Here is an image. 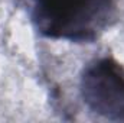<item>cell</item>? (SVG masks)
<instances>
[{"mask_svg": "<svg viewBox=\"0 0 124 123\" xmlns=\"http://www.w3.org/2000/svg\"><path fill=\"white\" fill-rule=\"evenodd\" d=\"M32 20L40 35L69 42H94L114 16V0H32Z\"/></svg>", "mask_w": 124, "mask_h": 123, "instance_id": "obj_1", "label": "cell"}, {"mask_svg": "<svg viewBox=\"0 0 124 123\" xmlns=\"http://www.w3.org/2000/svg\"><path fill=\"white\" fill-rule=\"evenodd\" d=\"M87 107L113 122H124V68L113 58L88 64L79 81Z\"/></svg>", "mask_w": 124, "mask_h": 123, "instance_id": "obj_2", "label": "cell"}]
</instances>
